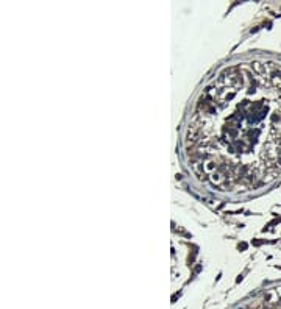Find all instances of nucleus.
Listing matches in <instances>:
<instances>
[{
  "label": "nucleus",
  "instance_id": "f257e3e1",
  "mask_svg": "<svg viewBox=\"0 0 281 309\" xmlns=\"http://www.w3.org/2000/svg\"><path fill=\"white\" fill-rule=\"evenodd\" d=\"M191 170L220 192L241 194L281 175V63L250 58L220 69L187 116Z\"/></svg>",
  "mask_w": 281,
  "mask_h": 309
}]
</instances>
